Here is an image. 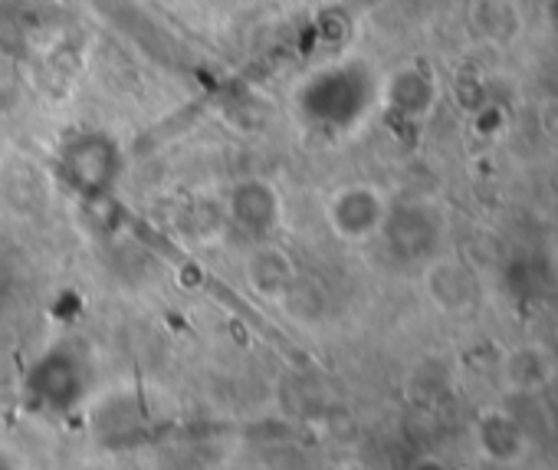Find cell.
Segmentation results:
<instances>
[{"mask_svg": "<svg viewBox=\"0 0 558 470\" xmlns=\"http://www.w3.org/2000/svg\"><path fill=\"white\" fill-rule=\"evenodd\" d=\"M375 99V83L362 63H336L313 73L300 93L296 109L316 129H349L355 125Z\"/></svg>", "mask_w": 558, "mask_h": 470, "instance_id": "obj_1", "label": "cell"}, {"mask_svg": "<svg viewBox=\"0 0 558 470\" xmlns=\"http://www.w3.org/2000/svg\"><path fill=\"white\" fill-rule=\"evenodd\" d=\"M385 214H388V207H385L381 194L368 184L342 188L329 201V220L349 241H362L368 233H375L385 224Z\"/></svg>", "mask_w": 558, "mask_h": 470, "instance_id": "obj_3", "label": "cell"}, {"mask_svg": "<svg viewBox=\"0 0 558 470\" xmlns=\"http://www.w3.org/2000/svg\"><path fill=\"white\" fill-rule=\"evenodd\" d=\"M63 178L86 197L112 191L122 174V148L106 132H80L60 152Z\"/></svg>", "mask_w": 558, "mask_h": 470, "instance_id": "obj_2", "label": "cell"}, {"mask_svg": "<svg viewBox=\"0 0 558 470\" xmlns=\"http://www.w3.org/2000/svg\"><path fill=\"white\" fill-rule=\"evenodd\" d=\"M391 103L404 112H417L430 103V86L421 70H401L391 83Z\"/></svg>", "mask_w": 558, "mask_h": 470, "instance_id": "obj_6", "label": "cell"}, {"mask_svg": "<svg viewBox=\"0 0 558 470\" xmlns=\"http://www.w3.org/2000/svg\"><path fill=\"white\" fill-rule=\"evenodd\" d=\"M230 214L250 233H263L279 217V197H276L272 184H266L259 178H250V181H240L233 188V194H230Z\"/></svg>", "mask_w": 558, "mask_h": 470, "instance_id": "obj_4", "label": "cell"}, {"mask_svg": "<svg viewBox=\"0 0 558 470\" xmlns=\"http://www.w3.org/2000/svg\"><path fill=\"white\" fill-rule=\"evenodd\" d=\"M476 24L489 40H512L522 31V17L512 0H483V14H476Z\"/></svg>", "mask_w": 558, "mask_h": 470, "instance_id": "obj_5", "label": "cell"}]
</instances>
